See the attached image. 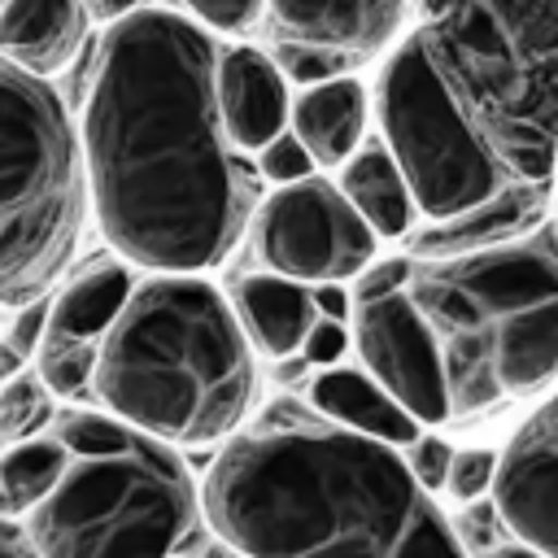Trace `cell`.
I'll return each instance as SVG.
<instances>
[{"mask_svg": "<svg viewBox=\"0 0 558 558\" xmlns=\"http://www.w3.org/2000/svg\"><path fill=\"white\" fill-rule=\"evenodd\" d=\"M96 397L170 449L235 436L257 397V366L231 301L196 275L140 283L100 344Z\"/></svg>", "mask_w": 558, "mask_h": 558, "instance_id": "cell-3", "label": "cell"}, {"mask_svg": "<svg viewBox=\"0 0 558 558\" xmlns=\"http://www.w3.org/2000/svg\"><path fill=\"white\" fill-rule=\"evenodd\" d=\"M218 109L231 144L240 148L275 144L283 135V122L292 118L283 70L257 48H231L218 61Z\"/></svg>", "mask_w": 558, "mask_h": 558, "instance_id": "cell-12", "label": "cell"}, {"mask_svg": "<svg viewBox=\"0 0 558 558\" xmlns=\"http://www.w3.org/2000/svg\"><path fill=\"white\" fill-rule=\"evenodd\" d=\"M340 192L349 196V205L366 218V227L375 235H405L414 222V209H418L397 157L388 153V144L357 148L340 174Z\"/></svg>", "mask_w": 558, "mask_h": 558, "instance_id": "cell-20", "label": "cell"}, {"mask_svg": "<svg viewBox=\"0 0 558 558\" xmlns=\"http://www.w3.org/2000/svg\"><path fill=\"white\" fill-rule=\"evenodd\" d=\"M279 44L336 52L344 61L388 44L405 0H266Z\"/></svg>", "mask_w": 558, "mask_h": 558, "instance_id": "cell-11", "label": "cell"}, {"mask_svg": "<svg viewBox=\"0 0 558 558\" xmlns=\"http://www.w3.org/2000/svg\"><path fill=\"white\" fill-rule=\"evenodd\" d=\"M205 523L244 558H466L392 445L275 401L205 475Z\"/></svg>", "mask_w": 558, "mask_h": 558, "instance_id": "cell-2", "label": "cell"}, {"mask_svg": "<svg viewBox=\"0 0 558 558\" xmlns=\"http://www.w3.org/2000/svg\"><path fill=\"white\" fill-rule=\"evenodd\" d=\"M410 279H414V262H410V257H388V262L362 270V279L353 283V305H366V301H384V296L410 292Z\"/></svg>", "mask_w": 558, "mask_h": 558, "instance_id": "cell-26", "label": "cell"}, {"mask_svg": "<svg viewBox=\"0 0 558 558\" xmlns=\"http://www.w3.org/2000/svg\"><path fill=\"white\" fill-rule=\"evenodd\" d=\"M453 458H458V449L445 445L440 436H418V440L410 445V458H405V462H410L414 480H418L427 493H440V488H449Z\"/></svg>", "mask_w": 558, "mask_h": 558, "instance_id": "cell-25", "label": "cell"}, {"mask_svg": "<svg viewBox=\"0 0 558 558\" xmlns=\"http://www.w3.org/2000/svg\"><path fill=\"white\" fill-rule=\"evenodd\" d=\"M379 122L418 214L453 222L501 196V161L462 109L427 35L405 39L384 65Z\"/></svg>", "mask_w": 558, "mask_h": 558, "instance_id": "cell-7", "label": "cell"}, {"mask_svg": "<svg viewBox=\"0 0 558 558\" xmlns=\"http://www.w3.org/2000/svg\"><path fill=\"white\" fill-rule=\"evenodd\" d=\"M366 126V92L357 78H331L301 87L292 100V135L314 153L318 166H349Z\"/></svg>", "mask_w": 558, "mask_h": 558, "instance_id": "cell-19", "label": "cell"}, {"mask_svg": "<svg viewBox=\"0 0 558 558\" xmlns=\"http://www.w3.org/2000/svg\"><path fill=\"white\" fill-rule=\"evenodd\" d=\"M61 488L22 523L39 558H179L205 497L179 453L135 427L109 449L70 453Z\"/></svg>", "mask_w": 558, "mask_h": 558, "instance_id": "cell-5", "label": "cell"}, {"mask_svg": "<svg viewBox=\"0 0 558 558\" xmlns=\"http://www.w3.org/2000/svg\"><path fill=\"white\" fill-rule=\"evenodd\" d=\"M179 558H183V554H179Z\"/></svg>", "mask_w": 558, "mask_h": 558, "instance_id": "cell-33", "label": "cell"}, {"mask_svg": "<svg viewBox=\"0 0 558 558\" xmlns=\"http://www.w3.org/2000/svg\"><path fill=\"white\" fill-rule=\"evenodd\" d=\"M536 227H541V187H506L488 205H480V209H471L453 222H436V227L418 231L414 253L423 262H445V257L510 244V240H519Z\"/></svg>", "mask_w": 558, "mask_h": 558, "instance_id": "cell-18", "label": "cell"}, {"mask_svg": "<svg viewBox=\"0 0 558 558\" xmlns=\"http://www.w3.org/2000/svg\"><path fill=\"white\" fill-rule=\"evenodd\" d=\"M218 52L170 9H140L100 44L83 157L105 240L144 270L218 266L248 214V183L227 148Z\"/></svg>", "mask_w": 558, "mask_h": 558, "instance_id": "cell-1", "label": "cell"}, {"mask_svg": "<svg viewBox=\"0 0 558 558\" xmlns=\"http://www.w3.org/2000/svg\"><path fill=\"white\" fill-rule=\"evenodd\" d=\"M493 9L519 74L523 109L545 131L558 126V0H480Z\"/></svg>", "mask_w": 558, "mask_h": 558, "instance_id": "cell-14", "label": "cell"}, {"mask_svg": "<svg viewBox=\"0 0 558 558\" xmlns=\"http://www.w3.org/2000/svg\"><path fill=\"white\" fill-rule=\"evenodd\" d=\"M410 296L440 344L453 418L558 379V222L497 248L418 262Z\"/></svg>", "mask_w": 558, "mask_h": 558, "instance_id": "cell-4", "label": "cell"}, {"mask_svg": "<svg viewBox=\"0 0 558 558\" xmlns=\"http://www.w3.org/2000/svg\"><path fill=\"white\" fill-rule=\"evenodd\" d=\"M183 4L214 31H244L262 9V0H183Z\"/></svg>", "mask_w": 558, "mask_h": 558, "instance_id": "cell-27", "label": "cell"}, {"mask_svg": "<svg viewBox=\"0 0 558 558\" xmlns=\"http://www.w3.org/2000/svg\"><path fill=\"white\" fill-rule=\"evenodd\" d=\"M493 506L519 545L558 558V392L501 449Z\"/></svg>", "mask_w": 558, "mask_h": 558, "instance_id": "cell-10", "label": "cell"}, {"mask_svg": "<svg viewBox=\"0 0 558 558\" xmlns=\"http://www.w3.org/2000/svg\"><path fill=\"white\" fill-rule=\"evenodd\" d=\"M87 26L83 0H4L0 13V48L4 61L31 70V74H52L70 61Z\"/></svg>", "mask_w": 558, "mask_h": 558, "instance_id": "cell-17", "label": "cell"}, {"mask_svg": "<svg viewBox=\"0 0 558 558\" xmlns=\"http://www.w3.org/2000/svg\"><path fill=\"white\" fill-rule=\"evenodd\" d=\"M231 310L248 336V344L266 357H292V353H305V340L310 331L318 327V301H314V288L305 283H292L283 275H240L231 283Z\"/></svg>", "mask_w": 558, "mask_h": 558, "instance_id": "cell-13", "label": "cell"}, {"mask_svg": "<svg viewBox=\"0 0 558 558\" xmlns=\"http://www.w3.org/2000/svg\"><path fill=\"white\" fill-rule=\"evenodd\" d=\"M83 222V166L61 96L0 65V296L31 305L61 275Z\"/></svg>", "mask_w": 558, "mask_h": 558, "instance_id": "cell-6", "label": "cell"}, {"mask_svg": "<svg viewBox=\"0 0 558 558\" xmlns=\"http://www.w3.org/2000/svg\"><path fill=\"white\" fill-rule=\"evenodd\" d=\"M314 166H318V161H314V153H310L296 135H279L275 144H266V148H262V174H266V179H275L279 187L305 183Z\"/></svg>", "mask_w": 558, "mask_h": 558, "instance_id": "cell-24", "label": "cell"}, {"mask_svg": "<svg viewBox=\"0 0 558 558\" xmlns=\"http://www.w3.org/2000/svg\"><path fill=\"white\" fill-rule=\"evenodd\" d=\"M497 462H501V453H493V449H458L453 475H449V493H453L458 501H466V506L493 497Z\"/></svg>", "mask_w": 558, "mask_h": 558, "instance_id": "cell-23", "label": "cell"}, {"mask_svg": "<svg viewBox=\"0 0 558 558\" xmlns=\"http://www.w3.org/2000/svg\"><path fill=\"white\" fill-rule=\"evenodd\" d=\"M353 344L366 375L418 423L453 418L440 344L410 292L353 305Z\"/></svg>", "mask_w": 558, "mask_h": 558, "instance_id": "cell-9", "label": "cell"}, {"mask_svg": "<svg viewBox=\"0 0 558 558\" xmlns=\"http://www.w3.org/2000/svg\"><path fill=\"white\" fill-rule=\"evenodd\" d=\"M480 558H545V554H536V549H527V545L510 541V545H493V549H488V554H480Z\"/></svg>", "mask_w": 558, "mask_h": 558, "instance_id": "cell-32", "label": "cell"}, {"mask_svg": "<svg viewBox=\"0 0 558 558\" xmlns=\"http://www.w3.org/2000/svg\"><path fill=\"white\" fill-rule=\"evenodd\" d=\"M70 462L74 458L57 436H35V440L13 445L4 453V466H0V510H4V519L35 514L61 488Z\"/></svg>", "mask_w": 558, "mask_h": 558, "instance_id": "cell-21", "label": "cell"}, {"mask_svg": "<svg viewBox=\"0 0 558 558\" xmlns=\"http://www.w3.org/2000/svg\"><path fill=\"white\" fill-rule=\"evenodd\" d=\"M0 558H39L35 541L26 536V527L17 519H4L0 523Z\"/></svg>", "mask_w": 558, "mask_h": 558, "instance_id": "cell-29", "label": "cell"}, {"mask_svg": "<svg viewBox=\"0 0 558 558\" xmlns=\"http://www.w3.org/2000/svg\"><path fill=\"white\" fill-rule=\"evenodd\" d=\"M314 301H318V314L323 318H336V323H344L349 318V292L340 288V283H323V288H314Z\"/></svg>", "mask_w": 558, "mask_h": 558, "instance_id": "cell-30", "label": "cell"}, {"mask_svg": "<svg viewBox=\"0 0 558 558\" xmlns=\"http://www.w3.org/2000/svg\"><path fill=\"white\" fill-rule=\"evenodd\" d=\"M375 231L349 205V196L323 179L279 187L257 214V257L270 275L305 288L357 279L371 270Z\"/></svg>", "mask_w": 558, "mask_h": 558, "instance_id": "cell-8", "label": "cell"}, {"mask_svg": "<svg viewBox=\"0 0 558 558\" xmlns=\"http://www.w3.org/2000/svg\"><path fill=\"white\" fill-rule=\"evenodd\" d=\"M92 4H96V13H100V17H118V22L144 9V0H92Z\"/></svg>", "mask_w": 558, "mask_h": 558, "instance_id": "cell-31", "label": "cell"}, {"mask_svg": "<svg viewBox=\"0 0 558 558\" xmlns=\"http://www.w3.org/2000/svg\"><path fill=\"white\" fill-rule=\"evenodd\" d=\"M349 349V331H344V323H336V318H318V327L310 331V340H305V362H314V366H336L340 362V353Z\"/></svg>", "mask_w": 558, "mask_h": 558, "instance_id": "cell-28", "label": "cell"}, {"mask_svg": "<svg viewBox=\"0 0 558 558\" xmlns=\"http://www.w3.org/2000/svg\"><path fill=\"white\" fill-rule=\"evenodd\" d=\"M310 405L323 418H331L336 427L379 440V445H392V449H401V445L410 449L418 440V418L401 401H392L366 371H353V366L318 371L310 384Z\"/></svg>", "mask_w": 558, "mask_h": 558, "instance_id": "cell-15", "label": "cell"}, {"mask_svg": "<svg viewBox=\"0 0 558 558\" xmlns=\"http://www.w3.org/2000/svg\"><path fill=\"white\" fill-rule=\"evenodd\" d=\"M135 283L131 270L122 262H105L96 257L92 266H83L52 301V323L44 340H61V344H78V349H100L105 336L118 327L122 310L131 305Z\"/></svg>", "mask_w": 558, "mask_h": 558, "instance_id": "cell-16", "label": "cell"}, {"mask_svg": "<svg viewBox=\"0 0 558 558\" xmlns=\"http://www.w3.org/2000/svg\"><path fill=\"white\" fill-rule=\"evenodd\" d=\"M48 423H57V414H52V392L39 379V371L4 379V392H0V436H4V445L13 449L22 440H35V432L48 427Z\"/></svg>", "mask_w": 558, "mask_h": 558, "instance_id": "cell-22", "label": "cell"}]
</instances>
